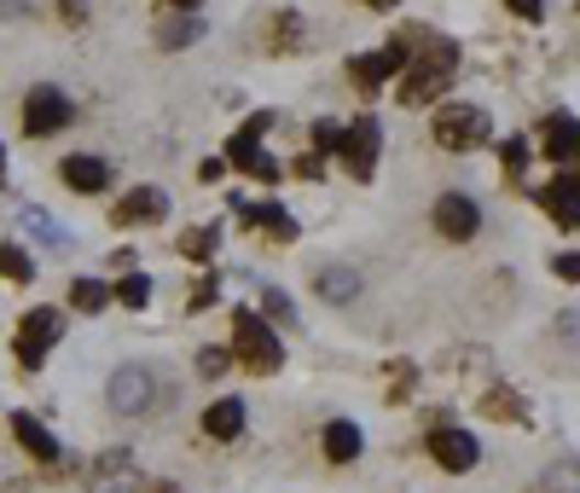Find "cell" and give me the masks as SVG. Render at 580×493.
Returning <instances> with one entry per match:
<instances>
[{"label": "cell", "instance_id": "1", "mask_svg": "<svg viewBox=\"0 0 580 493\" xmlns=\"http://www.w3.org/2000/svg\"><path fill=\"white\" fill-rule=\"evenodd\" d=\"M459 76V47L453 41H430L412 53V65L401 70V105H430L435 93H447V81Z\"/></svg>", "mask_w": 580, "mask_h": 493}, {"label": "cell", "instance_id": "2", "mask_svg": "<svg viewBox=\"0 0 580 493\" xmlns=\"http://www.w3.org/2000/svg\"><path fill=\"white\" fill-rule=\"evenodd\" d=\"M233 360L244 366V372H256V378H274L285 366V343H279V332L256 314V307H233Z\"/></svg>", "mask_w": 580, "mask_h": 493}, {"label": "cell", "instance_id": "3", "mask_svg": "<svg viewBox=\"0 0 580 493\" xmlns=\"http://www.w3.org/2000/svg\"><path fill=\"white\" fill-rule=\"evenodd\" d=\"M430 134L442 139L447 152H476V146H488V139H493V122H488L482 105H435Z\"/></svg>", "mask_w": 580, "mask_h": 493}, {"label": "cell", "instance_id": "4", "mask_svg": "<svg viewBox=\"0 0 580 493\" xmlns=\"http://www.w3.org/2000/svg\"><path fill=\"white\" fill-rule=\"evenodd\" d=\"M65 337V320H58V307H30L24 320H18V337H12V355L24 372H41V360H47V348Z\"/></svg>", "mask_w": 580, "mask_h": 493}, {"label": "cell", "instance_id": "5", "mask_svg": "<svg viewBox=\"0 0 580 493\" xmlns=\"http://www.w3.org/2000/svg\"><path fill=\"white\" fill-rule=\"evenodd\" d=\"M378 152H383V122L378 116H355V122H348V128H343V169H348V180H371V175H378Z\"/></svg>", "mask_w": 580, "mask_h": 493}, {"label": "cell", "instance_id": "6", "mask_svg": "<svg viewBox=\"0 0 580 493\" xmlns=\"http://www.w3.org/2000/svg\"><path fill=\"white\" fill-rule=\"evenodd\" d=\"M18 122H24L30 139H47V134H58V128H70V93H58V88H30Z\"/></svg>", "mask_w": 580, "mask_h": 493}, {"label": "cell", "instance_id": "7", "mask_svg": "<svg viewBox=\"0 0 580 493\" xmlns=\"http://www.w3.org/2000/svg\"><path fill=\"white\" fill-rule=\"evenodd\" d=\"M406 65H412V47H406V41H383L378 53L348 58V76H355V88H360V93H383V81H389V76H401Z\"/></svg>", "mask_w": 580, "mask_h": 493}, {"label": "cell", "instance_id": "8", "mask_svg": "<svg viewBox=\"0 0 580 493\" xmlns=\"http://www.w3.org/2000/svg\"><path fill=\"white\" fill-rule=\"evenodd\" d=\"M430 459L442 470H453V477H465V470L482 464V441H476L470 429H459V424H435L430 429Z\"/></svg>", "mask_w": 580, "mask_h": 493}, {"label": "cell", "instance_id": "9", "mask_svg": "<svg viewBox=\"0 0 580 493\" xmlns=\"http://www.w3.org/2000/svg\"><path fill=\"white\" fill-rule=\"evenodd\" d=\"M430 221H435V233L453 238V244H465V238L482 233V210H476V198H465V192H442V198H435V210H430Z\"/></svg>", "mask_w": 580, "mask_h": 493}, {"label": "cell", "instance_id": "10", "mask_svg": "<svg viewBox=\"0 0 580 493\" xmlns=\"http://www.w3.org/2000/svg\"><path fill=\"white\" fill-rule=\"evenodd\" d=\"M534 203L557 221L564 233H580V175L575 169H564V175H551L540 192H534Z\"/></svg>", "mask_w": 580, "mask_h": 493}, {"label": "cell", "instance_id": "11", "mask_svg": "<svg viewBox=\"0 0 580 493\" xmlns=\"http://www.w3.org/2000/svg\"><path fill=\"white\" fill-rule=\"evenodd\" d=\"M163 215H169L163 187H129L111 210V227H140V221H163Z\"/></svg>", "mask_w": 580, "mask_h": 493}, {"label": "cell", "instance_id": "12", "mask_svg": "<svg viewBox=\"0 0 580 493\" xmlns=\"http://www.w3.org/2000/svg\"><path fill=\"white\" fill-rule=\"evenodd\" d=\"M12 441L24 447V453H30L35 464H58V459H65V447H58V436H53V429L41 424L35 413H12Z\"/></svg>", "mask_w": 580, "mask_h": 493}, {"label": "cell", "instance_id": "13", "mask_svg": "<svg viewBox=\"0 0 580 493\" xmlns=\"http://www.w3.org/2000/svg\"><path fill=\"white\" fill-rule=\"evenodd\" d=\"M111 406L116 413H129V418H140L145 406H152V372H145V366H122V372L111 378Z\"/></svg>", "mask_w": 580, "mask_h": 493}, {"label": "cell", "instance_id": "14", "mask_svg": "<svg viewBox=\"0 0 580 493\" xmlns=\"http://www.w3.org/2000/svg\"><path fill=\"white\" fill-rule=\"evenodd\" d=\"M226 163H233L238 175L261 180V187H274V180H279V163L267 157V146H261V139H250V134H233V146H226Z\"/></svg>", "mask_w": 580, "mask_h": 493}, {"label": "cell", "instance_id": "15", "mask_svg": "<svg viewBox=\"0 0 580 493\" xmlns=\"http://www.w3.org/2000/svg\"><path fill=\"white\" fill-rule=\"evenodd\" d=\"M58 175H65V187L81 192V198H93V192L111 187V163L105 157H65V163H58Z\"/></svg>", "mask_w": 580, "mask_h": 493}, {"label": "cell", "instance_id": "16", "mask_svg": "<svg viewBox=\"0 0 580 493\" xmlns=\"http://www.w3.org/2000/svg\"><path fill=\"white\" fill-rule=\"evenodd\" d=\"M540 152L551 163H580V122L575 116H546V128H540Z\"/></svg>", "mask_w": 580, "mask_h": 493}, {"label": "cell", "instance_id": "17", "mask_svg": "<svg viewBox=\"0 0 580 493\" xmlns=\"http://www.w3.org/2000/svg\"><path fill=\"white\" fill-rule=\"evenodd\" d=\"M203 30H210V24H203L198 12H157V47H169V53L203 41Z\"/></svg>", "mask_w": 580, "mask_h": 493}, {"label": "cell", "instance_id": "18", "mask_svg": "<svg viewBox=\"0 0 580 493\" xmlns=\"http://www.w3.org/2000/svg\"><path fill=\"white\" fill-rule=\"evenodd\" d=\"M238 215L250 221V233L261 227L267 238H279V244H290V238H297V215H290L285 203H244Z\"/></svg>", "mask_w": 580, "mask_h": 493}, {"label": "cell", "instance_id": "19", "mask_svg": "<svg viewBox=\"0 0 580 493\" xmlns=\"http://www.w3.org/2000/svg\"><path fill=\"white\" fill-rule=\"evenodd\" d=\"M360 447H366L360 424H348V418H331V424H325V459H331V464H355Z\"/></svg>", "mask_w": 580, "mask_h": 493}, {"label": "cell", "instance_id": "20", "mask_svg": "<svg viewBox=\"0 0 580 493\" xmlns=\"http://www.w3.org/2000/svg\"><path fill=\"white\" fill-rule=\"evenodd\" d=\"M302 35H308V24H302L297 7H279L274 18H267V53H297Z\"/></svg>", "mask_w": 580, "mask_h": 493}, {"label": "cell", "instance_id": "21", "mask_svg": "<svg viewBox=\"0 0 580 493\" xmlns=\"http://www.w3.org/2000/svg\"><path fill=\"white\" fill-rule=\"evenodd\" d=\"M482 413L500 418V424H528V401L516 395L511 383H488V389H482Z\"/></svg>", "mask_w": 580, "mask_h": 493}, {"label": "cell", "instance_id": "22", "mask_svg": "<svg viewBox=\"0 0 580 493\" xmlns=\"http://www.w3.org/2000/svg\"><path fill=\"white\" fill-rule=\"evenodd\" d=\"M203 436H215V441H238V436H244V401H238V395L215 401L210 413H203Z\"/></svg>", "mask_w": 580, "mask_h": 493}, {"label": "cell", "instance_id": "23", "mask_svg": "<svg viewBox=\"0 0 580 493\" xmlns=\"http://www.w3.org/2000/svg\"><path fill=\"white\" fill-rule=\"evenodd\" d=\"M93 493H129L134 488V459L129 453H105V459H99L93 464Z\"/></svg>", "mask_w": 580, "mask_h": 493}, {"label": "cell", "instance_id": "24", "mask_svg": "<svg viewBox=\"0 0 580 493\" xmlns=\"http://www.w3.org/2000/svg\"><path fill=\"white\" fill-rule=\"evenodd\" d=\"M18 227L24 233H35V244L41 250H70V238H65V227H58V221L41 210V203H24V215H18Z\"/></svg>", "mask_w": 580, "mask_h": 493}, {"label": "cell", "instance_id": "25", "mask_svg": "<svg viewBox=\"0 0 580 493\" xmlns=\"http://www.w3.org/2000/svg\"><path fill=\"white\" fill-rule=\"evenodd\" d=\"M314 291H320L331 307H343V302H355V296H360V273H355V267H320Z\"/></svg>", "mask_w": 580, "mask_h": 493}, {"label": "cell", "instance_id": "26", "mask_svg": "<svg viewBox=\"0 0 580 493\" xmlns=\"http://www.w3.org/2000/svg\"><path fill=\"white\" fill-rule=\"evenodd\" d=\"M175 250H180L186 261H215V250H221V227H186V233L175 238Z\"/></svg>", "mask_w": 580, "mask_h": 493}, {"label": "cell", "instance_id": "27", "mask_svg": "<svg viewBox=\"0 0 580 493\" xmlns=\"http://www.w3.org/2000/svg\"><path fill=\"white\" fill-rule=\"evenodd\" d=\"M105 302H111L105 279H70V307H76V314H99Z\"/></svg>", "mask_w": 580, "mask_h": 493}, {"label": "cell", "instance_id": "28", "mask_svg": "<svg viewBox=\"0 0 580 493\" xmlns=\"http://www.w3.org/2000/svg\"><path fill=\"white\" fill-rule=\"evenodd\" d=\"M0 279H12V284L35 279V256L24 250V244H0Z\"/></svg>", "mask_w": 580, "mask_h": 493}, {"label": "cell", "instance_id": "29", "mask_svg": "<svg viewBox=\"0 0 580 493\" xmlns=\"http://www.w3.org/2000/svg\"><path fill=\"white\" fill-rule=\"evenodd\" d=\"M256 302H261L267 325H297V307H290V296L274 291V284H256Z\"/></svg>", "mask_w": 580, "mask_h": 493}, {"label": "cell", "instance_id": "30", "mask_svg": "<svg viewBox=\"0 0 580 493\" xmlns=\"http://www.w3.org/2000/svg\"><path fill=\"white\" fill-rule=\"evenodd\" d=\"M546 493H580V459H557L546 477H540Z\"/></svg>", "mask_w": 580, "mask_h": 493}, {"label": "cell", "instance_id": "31", "mask_svg": "<svg viewBox=\"0 0 580 493\" xmlns=\"http://www.w3.org/2000/svg\"><path fill=\"white\" fill-rule=\"evenodd\" d=\"M111 291H116L122 307H145V302H152V279H145V273H129V279H116Z\"/></svg>", "mask_w": 580, "mask_h": 493}, {"label": "cell", "instance_id": "32", "mask_svg": "<svg viewBox=\"0 0 580 493\" xmlns=\"http://www.w3.org/2000/svg\"><path fill=\"white\" fill-rule=\"evenodd\" d=\"M226 366H233V348H221V343L198 348V372L203 378H226Z\"/></svg>", "mask_w": 580, "mask_h": 493}, {"label": "cell", "instance_id": "33", "mask_svg": "<svg viewBox=\"0 0 580 493\" xmlns=\"http://www.w3.org/2000/svg\"><path fill=\"white\" fill-rule=\"evenodd\" d=\"M314 152H320V157L343 152V122H331V116H320V122H314Z\"/></svg>", "mask_w": 580, "mask_h": 493}, {"label": "cell", "instance_id": "34", "mask_svg": "<svg viewBox=\"0 0 580 493\" xmlns=\"http://www.w3.org/2000/svg\"><path fill=\"white\" fill-rule=\"evenodd\" d=\"M523 169H528V139H505V180L523 187Z\"/></svg>", "mask_w": 580, "mask_h": 493}, {"label": "cell", "instance_id": "35", "mask_svg": "<svg viewBox=\"0 0 580 493\" xmlns=\"http://www.w3.org/2000/svg\"><path fill=\"white\" fill-rule=\"evenodd\" d=\"M551 273L564 279V284H580V250H564V256H551Z\"/></svg>", "mask_w": 580, "mask_h": 493}, {"label": "cell", "instance_id": "36", "mask_svg": "<svg viewBox=\"0 0 580 493\" xmlns=\"http://www.w3.org/2000/svg\"><path fill=\"white\" fill-rule=\"evenodd\" d=\"M221 296V284H215V273H203L198 284H192V296H186V307H210Z\"/></svg>", "mask_w": 580, "mask_h": 493}, {"label": "cell", "instance_id": "37", "mask_svg": "<svg viewBox=\"0 0 580 493\" xmlns=\"http://www.w3.org/2000/svg\"><path fill=\"white\" fill-rule=\"evenodd\" d=\"M412 383H419V372H412L406 360H401V366H389V395H406Z\"/></svg>", "mask_w": 580, "mask_h": 493}, {"label": "cell", "instance_id": "38", "mask_svg": "<svg viewBox=\"0 0 580 493\" xmlns=\"http://www.w3.org/2000/svg\"><path fill=\"white\" fill-rule=\"evenodd\" d=\"M226 169H233L226 157H203V163H198V180H203V187H215V180H221Z\"/></svg>", "mask_w": 580, "mask_h": 493}, {"label": "cell", "instance_id": "39", "mask_svg": "<svg viewBox=\"0 0 580 493\" xmlns=\"http://www.w3.org/2000/svg\"><path fill=\"white\" fill-rule=\"evenodd\" d=\"M297 175H302V180H320V175H325V157H320V152H302V157H297Z\"/></svg>", "mask_w": 580, "mask_h": 493}, {"label": "cell", "instance_id": "40", "mask_svg": "<svg viewBox=\"0 0 580 493\" xmlns=\"http://www.w3.org/2000/svg\"><path fill=\"white\" fill-rule=\"evenodd\" d=\"M58 18L65 24H88V0H58Z\"/></svg>", "mask_w": 580, "mask_h": 493}, {"label": "cell", "instance_id": "41", "mask_svg": "<svg viewBox=\"0 0 580 493\" xmlns=\"http://www.w3.org/2000/svg\"><path fill=\"white\" fill-rule=\"evenodd\" d=\"M511 12H516V18H534V24H540V18H546V0H511Z\"/></svg>", "mask_w": 580, "mask_h": 493}, {"label": "cell", "instance_id": "42", "mask_svg": "<svg viewBox=\"0 0 580 493\" xmlns=\"http://www.w3.org/2000/svg\"><path fill=\"white\" fill-rule=\"evenodd\" d=\"M203 0H169V12H198Z\"/></svg>", "mask_w": 580, "mask_h": 493}, {"label": "cell", "instance_id": "43", "mask_svg": "<svg viewBox=\"0 0 580 493\" xmlns=\"http://www.w3.org/2000/svg\"><path fill=\"white\" fill-rule=\"evenodd\" d=\"M366 7H371V12H389V7H395V0H366Z\"/></svg>", "mask_w": 580, "mask_h": 493}, {"label": "cell", "instance_id": "44", "mask_svg": "<svg viewBox=\"0 0 580 493\" xmlns=\"http://www.w3.org/2000/svg\"><path fill=\"white\" fill-rule=\"evenodd\" d=\"M152 493H175V488H169V482H157V488H152Z\"/></svg>", "mask_w": 580, "mask_h": 493}, {"label": "cell", "instance_id": "45", "mask_svg": "<svg viewBox=\"0 0 580 493\" xmlns=\"http://www.w3.org/2000/svg\"><path fill=\"white\" fill-rule=\"evenodd\" d=\"M0 169H7V152H0Z\"/></svg>", "mask_w": 580, "mask_h": 493}]
</instances>
